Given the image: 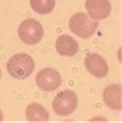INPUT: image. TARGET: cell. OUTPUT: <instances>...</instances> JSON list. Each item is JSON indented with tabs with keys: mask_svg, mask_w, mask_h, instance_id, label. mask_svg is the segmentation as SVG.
<instances>
[{
	"mask_svg": "<svg viewBox=\"0 0 122 123\" xmlns=\"http://www.w3.org/2000/svg\"><path fill=\"white\" fill-rule=\"evenodd\" d=\"M34 67V60L32 59L31 56L25 53L13 55L6 64V69L9 76L18 80H24L28 78L33 73Z\"/></svg>",
	"mask_w": 122,
	"mask_h": 123,
	"instance_id": "1",
	"label": "cell"
},
{
	"mask_svg": "<svg viewBox=\"0 0 122 123\" xmlns=\"http://www.w3.org/2000/svg\"><path fill=\"white\" fill-rule=\"evenodd\" d=\"M97 26V22L91 21L84 12L74 13L69 20L70 31L82 38H89L90 36H92Z\"/></svg>",
	"mask_w": 122,
	"mask_h": 123,
	"instance_id": "2",
	"label": "cell"
},
{
	"mask_svg": "<svg viewBox=\"0 0 122 123\" xmlns=\"http://www.w3.org/2000/svg\"><path fill=\"white\" fill-rule=\"evenodd\" d=\"M20 39L27 45H35L39 43L43 36V28L36 20L28 19L23 21L18 28Z\"/></svg>",
	"mask_w": 122,
	"mask_h": 123,
	"instance_id": "3",
	"label": "cell"
},
{
	"mask_svg": "<svg viewBox=\"0 0 122 123\" xmlns=\"http://www.w3.org/2000/svg\"><path fill=\"white\" fill-rule=\"evenodd\" d=\"M78 105V96L69 90L59 92L53 100V110L59 116H67L74 112Z\"/></svg>",
	"mask_w": 122,
	"mask_h": 123,
	"instance_id": "4",
	"label": "cell"
},
{
	"mask_svg": "<svg viewBox=\"0 0 122 123\" xmlns=\"http://www.w3.org/2000/svg\"><path fill=\"white\" fill-rule=\"evenodd\" d=\"M36 85L40 90L43 91H54L60 86L61 76L54 68L46 67L38 71L36 76Z\"/></svg>",
	"mask_w": 122,
	"mask_h": 123,
	"instance_id": "5",
	"label": "cell"
},
{
	"mask_svg": "<svg viewBox=\"0 0 122 123\" xmlns=\"http://www.w3.org/2000/svg\"><path fill=\"white\" fill-rule=\"evenodd\" d=\"M87 70L96 78H104L109 73V65L106 60L98 54H90L85 58Z\"/></svg>",
	"mask_w": 122,
	"mask_h": 123,
	"instance_id": "6",
	"label": "cell"
},
{
	"mask_svg": "<svg viewBox=\"0 0 122 123\" xmlns=\"http://www.w3.org/2000/svg\"><path fill=\"white\" fill-rule=\"evenodd\" d=\"M86 9L92 19L104 20L111 12V3L109 0H86Z\"/></svg>",
	"mask_w": 122,
	"mask_h": 123,
	"instance_id": "7",
	"label": "cell"
},
{
	"mask_svg": "<svg viewBox=\"0 0 122 123\" xmlns=\"http://www.w3.org/2000/svg\"><path fill=\"white\" fill-rule=\"evenodd\" d=\"M56 51L61 56L73 57L79 51V45L72 36L63 34L60 35L56 40L55 43Z\"/></svg>",
	"mask_w": 122,
	"mask_h": 123,
	"instance_id": "8",
	"label": "cell"
},
{
	"mask_svg": "<svg viewBox=\"0 0 122 123\" xmlns=\"http://www.w3.org/2000/svg\"><path fill=\"white\" fill-rule=\"evenodd\" d=\"M121 91L122 88L120 85H109L104 91V100L109 108L113 110H120L122 108L121 101Z\"/></svg>",
	"mask_w": 122,
	"mask_h": 123,
	"instance_id": "9",
	"label": "cell"
},
{
	"mask_svg": "<svg viewBox=\"0 0 122 123\" xmlns=\"http://www.w3.org/2000/svg\"><path fill=\"white\" fill-rule=\"evenodd\" d=\"M26 118L29 122H47L49 120V114L42 105L30 104L26 108Z\"/></svg>",
	"mask_w": 122,
	"mask_h": 123,
	"instance_id": "10",
	"label": "cell"
},
{
	"mask_svg": "<svg viewBox=\"0 0 122 123\" xmlns=\"http://www.w3.org/2000/svg\"><path fill=\"white\" fill-rule=\"evenodd\" d=\"M30 6L36 13L48 15L55 7V0H30Z\"/></svg>",
	"mask_w": 122,
	"mask_h": 123,
	"instance_id": "11",
	"label": "cell"
},
{
	"mask_svg": "<svg viewBox=\"0 0 122 123\" xmlns=\"http://www.w3.org/2000/svg\"><path fill=\"white\" fill-rule=\"evenodd\" d=\"M3 120V114H2V111L0 110V122H2Z\"/></svg>",
	"mask_w": 122,
	"mask_h": 123,
	"instance_id": "12",
	"label": "cell"
},
{
	"mask_svg": "<svg viewBox=\"0 0 122 123\" xmlns=\"http://www.w3.org/2000/svg\"><path fill=\"white\" fill-rule=\"evenodd\" d=\"M0 80H1V70H0Z\"/></svg>",
	"mask_w": 122,
	"mask_h": 123,
	"instance_id": "13",
	"label": "cell"
}]
</instances>
